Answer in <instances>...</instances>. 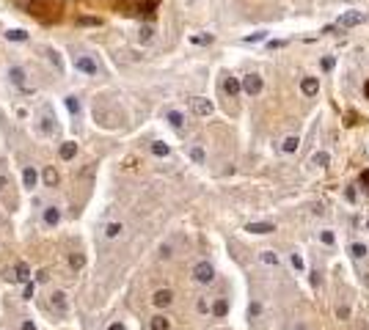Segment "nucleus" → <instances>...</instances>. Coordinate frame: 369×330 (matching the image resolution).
<instances>
[{"label": "nucleus", "instance_id": "obj_24", "mask_svg": "<svg viewBox=\"0 0 369 330\" xmlns=\"http://www.w3.org/2000/svg\"><path fill=\"white\" fill-rule=\"evenodd\" d=\"M42 182L47 184V187H56L58 184V171L56 168H44L42 171Z\"/></svg>", "mask_w": 369, "mask_h": 330}, {"label": "nucleus", "instance_id": "obj_4", "mask_svg": "<svg viewBox=\"0 0 369 330\" xmlns=\"http://www.w3.org/2000/svg\"><path fill=\"white\" fill-rule=\"evenodd\" d=\"M72 63H75V69L83 72V75H99V66H97V61H94L91 55H77Z\"/></svg>", "mask_w": 369, "mask_h": 330}, {"label": "nucleus", "instance_id": "obj_41", "mask_svg": "<svg viewBox=\"0 0 369 330\" xmlns=\"http://www.w3.org/2000/svg\"><path fill=\"white\" fill-rule=\"evenodd\" d=\"M20 330H36V325H33V319H22V325H20Z\"/></svg>", "mask_w": 369, "mask_h": 330}, {"label": "nucleus", "instance_id": "obj_21", "mask_svg": "<svg viewBox=\"0 0 369 330\" xmlns=\"http://www.w3.org/2000/svg\"><path fill=\"white\" fill-rule=\"evenodd\" d=\"M124 234V223H108L105 226V239H118Z\"/></svg>", "mask_w": 369, "mask_h": 330}, {"label": "nucleus", "instance_id": "obj_30", "mask_svg": "<svg viewBox=\"0 0 369 330\" xmlns=\"http://www.w3.org/2000/svg\"><path fill=\"white\" fill-rule=\"evenodd\" d=\"M317 237H320V242H322V245H328V248L336 245V237H334V231H331V228H322Z\"/></svg>", "mask_w": 369, "mask_h": 330}, {"label": "nucleus", "instance_id": "obj_42", "mask_svg": "<svg viewBox=\"0 0 369 330\" xmlns=\"http://www.w3.org/2000/svg\"><path fill=\"white\" fill-rule=\"evenodd\" d=\"M50 61H53V63H56V66H58V69H61V58H58V52H50Z\"/></svg>", "mask_w": 369, "mask_h": 330}, {"label": "nucleus", "instance_id": "obj_36", "mask_svg": "<svg viewBox=\"0 0 369 330\" xmlns=\"http://www.w3.org/2000/svg\"><path fill=\"white\" fill-rule=\"evenodd\" d=\"M152 36H154V30L149 28V25H143V28H141V33H138V39H141V42H152Z\"/></svg>", "mask_w": 369, "mask_h": 330}, {"label": "nucleus", "instance_id": "obj_11", "mask_svg": "<svg viewBox=\"0 0 369 330\" xmlns=\"http://www.w3.org/2000/svg\"><path fill=\"white\" fill-rule=\"evenodd\" d=\"M347 253H350V259H353V261H364L369 256V248L364 245V242H350Z\"/></svg>", "mask_w": 369, "mask_h": 330}, {"label": "nucleus", "instance_id": "obj_26", "mask_svg": "<svg viewBox=\"0 0 369 330\" xmlns=\"http://www.w3.org/2000/svg\"><path fill=\"white\" fill-rule=\"evenodd\" d=\"M14 270H17V281H20V283H28L30 281V267L25 264V261H20Z\"/></svg>", "mask_w": 369, "mask_h": 330}, {"label": "nucleus", "instance_id": "obj_35", "mask_svg": "<svg viewBox=\"0 0 369 330\" xmlns=\"http://www.w3.org/2000/svg\"><path fill=\"white\" fill-rule=\"evenodd\" d=\"M69 264H72V267H75V270H80V267H83V264H85V259H83V256H80V253H72V256H69Z\"/></svg>", "mask_w": 369, "mask_h": 330}, {"label": "nucleus", "instance_id": "obj_8", "mask_svg": "<svg viewBox=\"0 0 369 330\" xmlns=\"http://www.w3.org/2000/svg\"><path fill=\"white\" fill-rule=\"evenodd\" d=\"M94 121H99L102 127L111 129V127L118 124V116H116V113H111L108 107H94Z\"/></svg>", "mask_w": 369, "mask_h": 330}, {"label": "nucleus", "instance_id": "obj_9", "mask_svg": "<svg viewBox=\"0 0 369 330\" xmlns=\"http://www.w3.org/2000/svg\"><path fill=\"white\" fill-rule=\"evenodd\" d=\"M42 223L47 226V228H56V226L61 223V209H58V206H44V212H42Z\"/></svg>", "mask_w": 369, "mask_h": 330}, {"label": "nucleus", "instance_id": "obj_14", "mask_svg": "<svg viewBox=\"0 0 369 330\" xmlns=\"http://www.w3.org/2000/svg\"><path fill=\"white\" fill-rule=\"evenodd\" d=\"M245 231L265 237V234H273V231H276V226H273V223H248V226H245Z\"/></svg>", "mask_w": 369, "mask_h": 330}, {"label": "nucleus", "instance_id": "obj_38", "mask_svg": "<svg viewBox=\"0 0 369 330\" xmlns=\"http://www.w3.org/2000/svg\"><path fill=\"white\" fill-rule=\"evenodd\" d=\"M334 58H331V55H328V58H322V61H320V66H322V72H331V69H334Z\"/></svg>", "mask_w": 369, "mask_h": 330}, {"label": "nucleus", "instance_id": "obj_19", "mask_svg": "<svg viewBox=\"0 0 369 330\" xmlns=\"http://www.w3.org/2000/svg\"><path fill=\"white\" fill-rule=\"evenodd\" d=\"M22 184L28 190H33L36 184H39V174H36V168H25L22 171Z\"/></svg>", "mask_w": 369, "mask_h": 330}, {"label": "nucleus", "instance_id": "obj_32", "mask_svg": "<svg viewBox=\"0 0 369 330\" xmlns=\"http://www.w3.org/2000/svg\"><path fill=\"white\" fill-rule=\"evenodd\" d=\"M66 110H69L72 116H80V99L77 97H66Z\"/></svg>", "mask_w": 369, "mask_h": 330}, {"label": "nucleus", "instance_id": "obj_1", "mask_svg": "<svg viewBox=\"0 0 369 330\" xmlns=\"http://www.w3.org/2000/svg\"><path fill=\"white\" fill-rule=\"evenodd\" d=\"M190 275H193V281L199 283V286H209V283L215 281V267H212L209 261H199V264H193Z\"/></svg>", "mask_w": 369, "mask_h": 330}, {"label": "nucleus", "instance_id": "obj_22", "mask_svg": "<svg viewBox=\"0 0 369 330\" xmlns=\"http://www.w3.org/2000/svg\"><path fill=\"white\" fill-rule=\"evenodd\" d=\"M166 119H168V124L174 127V129H182V127H185V116H182L179 110H168Z\"/></svg>", "mask_w": 369, "mask_h": 330}, {"label": "nucleus", "instance_id": "obj_27", "mask_svg": "<svg viewBox=\"0 0 369 330\" xmlns=\"http://www.w3.org/2000/svg\"><path fill=\"white\" fill-rule=\"evenodd\" d=\"M149 149H152V154H154V157H168V154H171V149H168V143H163V141H154Z\"/></svg>", "mask_w": 369, "mask_h": 330}, {"label": "nucleus", "instance_id": "obj_25", "mask_svg": "<svg viewBox=\"0 0 369 330\" xmlns=\"http://www.w3.org/2000/svg\"><path fill=\"white\" fill-rule=\"evenodd\" d=\"M289 264H292V270H295V273H303V270H306V261H303V256H300L298 251H292V253H289Z\"/></svg>", "mask_w": 369, "mask_h": 330}, {"label": "nucleus", "instance_id": "obj_18", "mask_svg": "<svg viewBox=\"0 0 369 330\" xmlns=\"http://www.w3.org/2000/svg\"><path fill=\"white\" fill-rule=\"evenodd\" d=\"M149 330H171V319L163 314L152 316V319H149Z\"/></svg>", "mask_w": 369, "mask_h": 330}, {"label": "nucleus", "instance_id": "obj_3", "mask_svg": "<svg viewBox=\"0 0 369 330\" xmlns=\"http://www.w3.org/2000/svg\"><path fill=\"white\" fill-rule=\"evenodd\" d=\"M262 88H265V80L259 77V75H245V77H243V91L248 94V97L262 94Z\"/></svg>", "mask_w": 369, "mask_h": 330}, {"label": "nucleus", "instance_id": "obj_23", "mask_svg": "<svg viewBox=\"0 0 369 330\" xmlns=\"http://www.w3.org/2000/svg\"><path fill=\"white\" fill-rule=\"evenodd\" d=\"M75 154H77V143H75V141L61 143V160H72Z\"/></svg>", "mask_w": 369, "mask_h": 330}, {"label": "nucleus", "instance_id": "obj_44", "mask_svg": "<svg viewBox=\"0 0 369 330\" xmlns=\"http://www.w3.org/2000/svg\"><path fill=\"white\" fill-rule=\"evenodd\" d=\"M108 330H124V325H118V322H113V325H108Z\"/></svg>", "mask_w": 369, "mask_h": 330}, {"label": "nucleus", "instance_id": "obj_43", "mask_svg": "<svg viewBox=\"0 0 369 330\" xmlns=\"http://www.w3.org/2000/svg\"><path fill=\"white\" fill-rule=\"evenodd\" d=\"M160 256H163V259H168V256H171V248L163 245V248H160Z\"/></svg>", "mask_w": 369, "mask_h": 330}, {"label": "nucleus", "instance_id": "obj_5", "mask_svg": "<svg viewBox=\"0 0 369 330\" xmlns=\"http://www.w3.org/2000/svg\"><path fill=\"white\" fill-rule=\"evenodd\" d=\"M369 17L364 14V11H344V14L339 17V25L341 28H355V25H364Z\"/></svg>", "mask_w": 369, "mask_h": 330}, {"label": "nucleus", "instance_id": "obj_13", "mask_svg": "<svg viewBox=\"0 0 369 330\" xmlns=\"http://www.w3.org/2000/svg\"><path fill=\"white\" fill-rule=\"evenodd\" d=\"M279 149L284 152V154H295V152L300 149V138H298V135H286L284 141H281Z\"/></svg>", "mask_w": 369, "mask_h": 330}, {"label": "nucleus", "instance_id": "obj_39", "mask_svg": "<svg viewBox=\"0 0 369 330\" xmlns=\"http://www.w3.org/2000/svg\"><path fill=\"white\" fill-rule=\"evenodd\" d=\"M190 42H193V44H209V42H212V36H193V39H190Z\"/></svg>", "mask_w": 369, "mask_h": 330}, {"label": "nucleus", "instance_id": "obj_45", "mask_svg": "<svg viewBox=\"0 0 369 330\" xmlns=\"http://www.w3.org/2000/svg\"><path fill=\"white\" fill-rule=\"evenodd\" d=\"M8 187V179H6V176H0V190H6Z\"/></svg>", "mask_w": 369, "mask_h": 330}, {"label": "nucleus", "instance_id": "obj_47", "mask_svg": "<svg viewBox=\"0 0 369 330\" xmlns=\"http://www.w3.org/2000/svg\"><path fill=\"white\" fill-rule=\"evenodd\" d=\"M367 228H369V218H367Z\"/></svg>", "mask_w": 369, "mask_h": 330}, {"label": "nucleus", "instance_id": "obj_15", "mask_svg": "<svg viewBox=\"0 0 369 330\" xmlns=\"http://www.w3.org/2000/svg\"><path fill=\"white\" fill-rule=\"evenodd\" d=\"M223 91L229 94V97H237V94L243 91V80H237V77H231L229 75V77L223 80Z\"/></svg>", "mask_w": 369, "mask_h": 330}, {"label": "nucleus", "instance_id": "obj_10", "mask_svg": "<svg viewBox=\"0 0 369 330\" xmlns=\"http://www.w3.org/2000/svg\"><path fill=\"white\" fill-rule=\"evenodd\" d=\"M152 303L157 305V308H168V305L174 303V292H171V289H160V292H154Z\"/></svg>", "mask_w": 369, "mask_h": 330}, {"label": "nucleus", "instance_id": "obj_33", "mask_svg": "<svg viewBox=\"0 0 369 330\" xmlns=\"http://www.w3.org/2000/svg\"><path fill=\"white\" fill-rule=\"evenodd\" d=\"M267 39V30H259V33H251V36H245L243 42L245 44H256V42H265Z\"/></svg>", "mask_w": 369, "mask_h": 330}, {"label": "nucleus", "instance_id": "obj_40", "mask_svg": "<svg viewBox=\"0 0 369 330\" xmlns=\"http://www.w3.org/2000/svg\"><path fill=\"white\" fill-rule=\"evenodd\" d=\"M196 308L201 311V314H207V311H212V305H209L207 300H199V303H196Z\"/></svg>", "mask_w": 369, "mask_h": 330}, {"label": "nucleus", "instance_id": "obj_28", "mask_svg": "<svg viewBox=\"0 0 369 330\" xmlns=\"http://www.w3.org/2000/svg\"><path fill=\"white\" fill-rule=\"evenodd\" d=\"M328 162H331V154H328V152H317V154L312 157V165H317V168H325Z\"/></svg>", "mask_w": 369, "mask_h": 330}, {"label": "nucleus", "instance_id": "obj_29", "mask_svg": "<svg viewBox=\"0 0 369 330\" xmlns=\"http://www.w3.org/2000/svg\"><path fill=\"white\" fill-rule=\"evenodd\" d=\"M6 39H8V42H25V39H28V33H25V30H20V28H11V30H6Z\"/></svg>", "mask_w": 369, "mask_h": 330}, {"label": "nucleus", "instance_id": "obj_31", "mask_svg": "<svg viewBox=\"0 0 369 330\" xmlns=\"http://www.w3.org/2000/svg\"><path fill=\"white\" fill-rule=\"evenodd\" d=\"M188 154H190V160H193V162H199V165H201V162L207 160V154H204V149H201V146H193V149L188 152Z\"/></svg>", "mask_w": 369, "mask_h": 330}, {"label": "nucleus", "instance_id": "obj_6", "mask_svg": "<svg viewBox=\"0 0 369 330\" xmlns=\"http://www.w3.org/2000/svg\"><path fill=\"white\" fill-rule=\"evenodd\" d=\"M58 129V121H56V113H53V107L44 105L42 107V132L44 135H53Z\"/></svg>", "mask_w": 369, "mask_h": 330}, {"label": "nucleus", "instance_id": "obj_46", "mask_svg": "<svg viewBox=\"0 0 369 330\" xmlns=\"http://www.w3.org/2000/svg\"><path fill=\"white\" fill-rule=\"evenodd\" d=\"M364 91H367V97H369V83H367V88H364Z\"/></svg>", "mask_w": 369, "mask_h": 330}, {"label": "nucleus", "instance_id": "obj_37", "mask_svg": "<svg viewBox=\"0 0 369 330\" xmlns=\"http://www.w3.org/2000/svg\"><path fill=\"white\" fill-rule=\"evenodd\" d=\"M3 278H6L8 283H20V281H17V270L14 267H8L6 273H3Z\"/></svg>", "mask_w": 369, "mask_h": 330}, {"label": "nucleus", "instance_id": "obj_12", "mask_svg": "<svg viewBox=\"0 0 369 330\" xmlns=\"http://www.w3.org/2000/svg\"><path fill=\"white\" fill-rule=\"evenodd\" d=\"M193 113L196 116H212V102H209V99H204V97H196L193 99Z\"/></svg>", "mask_w": 369, "mask_h": 330}, {"label": "nucleus", "instance_id": "obj_20", "mask_svg": "<svg viewBox=\"0 0 369 330\" xmlns=\"http://www.w3.org/2000/svg\"><path fill=\"white\" fill-rule=\"evenodd\" d=\"M212 316H226L229 314V300L226 297H218L215 303H212V311H209Z\"/></svg>", "mask_w": 369, "mask_h": 330}, {"label": "nucleus", "instance_id": "obj_17", "mask_svg": "<svg viewBox=\"0 0 369 330\" xmlns=\"http://www.w3.org/2000/svg\"><path fill=\"white\" fill-rule=\"evenodd\" d=\"M259 261H262L265 267H279L281 264V259H279V253L276 251H262L259 253Z\"/></svg>", "mask_w": 369, "mask_h": 330}, {"label": "nucleus", "instance_id": "obj_7", "mask_svg": "<svg viewBox=\"0 0 369 330\" xmlns=\"http://www.w3.org/2000/svg\"><path fill=\"white\" fill-rule=\"evenodd\" d=\"M50 308L56 311L58 316H66V311H69V300H66V295H63V292H53V295H50Z\"/></svg>", "mask_w": 369, "mask_h": 330}, {"label": "nucleus", "instance_id": "obj_2", "mask_svg": "<svg viewBox=\"0 0 369 330\" xmlns=\"http://www.w3.org/2000/svg\"><path fill=\"white\" fill-rule=\"evenodd\" d=\"M6 77H8V83L17 85V88H20L22 94H30V91H33V88L28 85V72L22 69V66H8Z\"/></svg>", "mask_w": 369, "mask_h": 330}, {"label": "nucleus", "instance_id": "obj_16", "mask_svg": "<svg viewBox=\"0 0 369 330\" xmlns=\"http://www.w3.org/2000/svg\"><path fill=\"white\" fill-rule=\"evenodd\" d=\"M300 91L306 94V97H314V94L320 91V80L317 77H303L300 80Z\"/></svg>", "mask_w": 369, "mask_h": 330}, {"label": "nucleus", "instance_id": "obj_34", "mask_svg": "<svg viewBox=\"0 0 369 330\" xmlns=\"http://www.w3.org/2000/svg\"><path fill=\"white\" fill-rule=\"evenodd\" d=\"M33 295H36V283L28 281L25 283V292H22V300H33Z\"/></svg>", "mask_w": 369, "mask_h": 330}]
</instances>
